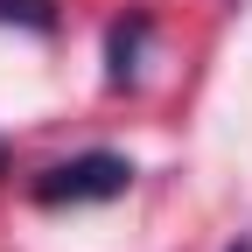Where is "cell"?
Segmentation results:
<instances>
[{"instance_id":"4","label":"cell","mask_w":252,"mask_h":252,"mask_svg":"<svg viewBox=\"0 0 252 252\" xmlns=\"http://www.w3.org/2000/svg\"><path fill=\"white\" fill-rule=\"evenodd\" d=\"M0 175H7V147H0Z\"/></svg>"},{"instance_id":"3","label":"cell","mask_w":252,"mask_h":252,"mask_svg":"<svg viewBox=\"0 0 252 252\" xmlns=\"http://www.w3.org/2000/svg\"><path fill=\"white\" fill-rule=\"evenodd\" d=\"M0 21H7V28H35V35H49V28H56V0H0Z\"/></svg>"},{"instance_id":"5","label":"cell","mask_w":252,"mask_h":252,"mask_svg":"<svg viewBox=\"0 0 252 252\" xmlns=\"http://www.w3.org/2000/svg\"><path fill=\"white\" fill-rule=\"evenodd\" d=\"M231 252H252V245H231Z\"/></svg>"},{"instance_id":"1","label":"cell","mask_w":252,"mask_h":252,"mask_svg":"<svg viewBox=\"0 0 252 252\" xmlns=\"http://www.w3.org/2000/svg\"><path fill=\"white\" fill-rule=\"evenodd\" d=\"M133 189V161L126 154H77V161H56L35 175V203L42 210H63V203H112Z\"/></svg>"},{"instance_id":"2","label":"cell","mask_w":252,"mask_h":252,"mask_svg":"<svg viewBox=\"0 0 252 252\" xmlns=\"http://www.w3.org/2000/svg\"><path fill=\"white\" fill-rule=\"evenodd\" d=\"M147 35H154V21L133 7L126 21H112V35H105V77L112 84H133L140 77V49H147Z\"/></svg>"}]
</instances>
